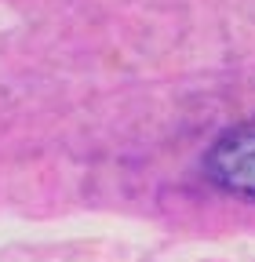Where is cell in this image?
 Instances as JSON below:
<instances>
[{
	"label": "cell",
	"mask_w": 255,
	"mask_h": 262,
	"mask_svg": "<svg viewBox=\"0 0 255 262\" xmlns=\"http://www.w3.org/2000/svg\"><path fill=\"white\" fill-rule=\"evenodd\" d=\"M204 175L222 193L255 201V124L219 135L204 153Z\"/></svg>",
	"instance_id": "1"
}]
</instances>
